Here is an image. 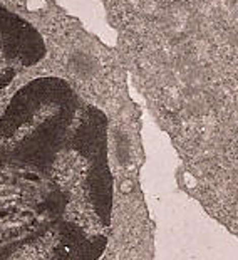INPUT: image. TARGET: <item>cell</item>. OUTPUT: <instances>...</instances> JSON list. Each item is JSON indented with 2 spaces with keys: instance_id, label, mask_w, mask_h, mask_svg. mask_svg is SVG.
Returning <instances> with one entry per match:
<instances>
[{
  "instance_id": "obj_1",
  "label": "cell",
  "mask_w": 238,
  "mask_h": 260,
  "mask_svg": "<svg viewBox=\"0 0 238 260\" xmlns=\"http://www.w3.org/2000/svg\"><path fill=\"white\" fill-rule=\"evenodd\" d=\"M113 223L108 118L36 77L0 116V260H99Z\"/></svg>"
},
{
  "instance_id": "obj_2",
  "label": "cell",
  "mask_w": 238,
  "mask_h": 260,
  "mask_svg": "<svg viewBox=\"0 0 238 260\" xmlns=\"http://www.w3.org/2000/svg\"><path fill=\"white\" fill-rule=\"evenodd\" d=\"M46 56L44 39L29 22L0 5V91Z\"/></svg>"
}]
</instances>
